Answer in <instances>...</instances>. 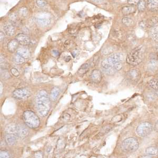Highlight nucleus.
I'll return each instance as SVG.
<instances>
[{
	"label": "nucleus",
	"instance_id": "obj_14",
	"mask_svg": "<svg viewBox=\"0 0 158 158\" xmlns=\"http://www.w3.org/2000/svg\"><path fill=\"white\" fill-rule=\"evenodd\" d=\"M16 54L21 56L26 60H28L30 56V52L29 49L25 47L18 48L16 50Z\"/></svg>",
	"mask_w": 158,
	"mask_h": 158
},
{
	"label": "nucleus",
	"instance_id": "obj_1",
	"mask_svg": "<svg viewBox=\"0 0 158 158\" xmlns=\"http://www.w3.org/2000/svg\"><path fill=\"white\" fill-rule=\"evenodd\" d=\"M35 103L38 113L43 117L47 116L51 108V102L46 91L41 90L37 93Z\"/></svg>",
	"mask_w": 158,
	"mask_h": 158
},
{
	"label": "nucleus",
	"instance_id": "obj_32",
	"mask_svg": "<svg viewBox=\"0 0 158 158\" xmlns=\"http://www.w3.org/2000/svg\"><path fill=\"white\" fill-rule=\"evenodd\" d=\"M0 157L1 158H10V155L7 151L1 150L0 152Z\"/></svg>",
	"mask_w": 158,
	"mask_h": 158
},
{
	"label": "nucleus",
	"instance_id": "obj_10",
	"mask_svg": "<svg viewBox=\"0 0 158 158\" xmlns=\"http://www.w3.org/2000/svg\"><path fill=\"white\" fill-rule=\"evenodd\" d=\"M15 39L18 41V43L22 46H26L30 43L29 37L23 33L18 34L15 37Z\"/></svg>",
	"mask_w": 158,
	"mask_h": 158
},
{
	"label": "nucleus",
	"instance_id": "obj_34",
	"mask_svg": "<svg viewBox=\"0 0 158 158\" xmlns=\"http://www.w3.org/2000/svg\"><path fill=\"white\" fill-rule=\"evenodd\" d=\"M98 59H99V57L98 56H94V58L92 59V63H91V65H92V66H96V63L98 62Z\"/></svg>",
	"mask_w": 158,
	"mask_h": 158
},
{
	"label": "nucleus",
	"instance_id": "obj_24",
	"mask_svg": "<svg viewBox=\"0 0 158 158\" xmlns=\"http://www.w3.org/2000/svg\"><path fill=\"white\" fill-rule=\"evenodd\" d=\"M122 23L126 26H132L133 24V20L128 17H125L122 19Z\"/></svg>",
	"mask_w": 158,
	"mask_h": 158
},
{
	"label": "nucleus",
	"instance_id": "obj_3",
	"mask_svg": "<svg viewBox=\"0 0 158 158\" xmlns=\"http://www.w3.org/2000/svg\"><path fill=\"white\" fill-rule=\"evenodd\" d=\"M144 58V48L139 47L133 50L127 55L126 61L132 66H137L143 61Z\"/></svg>",
	"mask_w": 158,
	"mask_h": 158
},
{
	"label": "nucleus",
	"instance_id": "obj_22",
	"mask_svg": "<svg viewBox=\"0 0 158 158\" xmlns=\"http://www.w3.org/2000/svg\"><path fill=\"white\" fill-rule=\"evenodd\" d=\"M146 152L149 155H156L158 153V149L154 147L147 148Z\"/></svg>",
	"mask_w": 158,
	"mask_h": 158
},
{
	"label": "nucleus",
	"instance_id": "obj_25",
	"mask_svg": "<svg viewBox=\"0 0 158 158\" xmlns=\"http://www.w3.org/2000/svg\"><path fill=\"white\" fill-rule=\"evenodd\" d=\"M146 7V3L144 0H141L138 4V9L140 12H143L145 10Z\"/></svg>",
	"mask_w": 158,
	"mask_h": 158
},
{
	"label": "nucleus",
	"instance_id": "obj_7",
	"mask_svg": "<svg viewBox=\"0 0 158 158\" xmlns=\"http://www.w3.org/2000/svg\"><path fill=\"white\" fill-rule=\"evenodd\" d=\"M51 17L49 14L43 13L41 14L36 18V21L37 24L41 26H47L51 22Z\"/></svg>",
	"mask_w": 158,
	"mask_h": 158
},
{
	"label": "nucleus",
	"instance_id": "obj_41",
	"mask_svg": "<svg viewBox=\"0 0 158 158\" xmlns=\"http://www.w3.org/2000/svg\"><path fill=\"white\" fill-rule=\"evenodd\" d=\"M92 2L96 3H101L103 2L104 0H91Z\"/></svg>",
	"mask_w": 158,
	"mask_h": 158
},
{
	"label": "nucleus",
	"instance_id": "obj_35",
	"mask_svg": "<svg viewBox=\"0 0 158 158\" xmlns=\"http://www.w3.org/2000/svg\"><path fill=\"white\" fill-rule=\"evenodd\" d=\"M141 0H128V3L130 5H136L140 2Z\"/></svg>",
	"mask_w": 158,
	"mask_h": 158
},
{
	"label": "nucleus",
	"instance_id": "obj_23",
	"mask_svg": "<svg viewBox=\"0 0 158 158\" xmlns=\"http://www.w3.org/2000/svg\"><path fill=\"white\" fill-rule=\"evenodd\" d=\"M74 43L72 41L70 40H66L64 44V47L66 49L68 50H71L74 48Z\"/></svg>",
	"mask_w": 158,
	"mask_h": 158
},
{
	"label": "nucleus",
	"instance_id": "obj_18",
	"mask_svg": "<svg viewBox=\"0 0 158 158\" xmlns=\"http://www.w3.org/2000/svg\"><path fill=\"white\" fill-rule=\"evenodd\" d=\"M18 136L13 134H7L5 136V141L9 146H13L16 142Z\"/></svg>",
	"mask_w": 158,
	"mask_h": 158
},
{
	"label": "nucleus",
	"instance_id": "obj_12",
	"mask_svg": "<svg viewBox=\"0 0 158 158\" xmlns=\"http://www.w3.org/2000/svg\"><path fill=\"white\" fill-rule=\"evenodd\" d=\"M91 78L94 83L98 84L101 81L102 75L100 70L95 69L92 71V73L91 74Z\"/></svg>",
	"mask_w": 158,
	"mask_h": 158
},
{
	"label": "nucleus",
	"instance_id": "obj_9",
	"mask_svg": "<svg viewBox=\"0 0 158 158\" xmlns=\"http://www.w3.org/2000/svg\"><path fill=\"white\" fill-rule=\"evenodd\" d=\"M127 77L131 82L133 83H137L140 80L141 74L139 71L136 69H132L128 71Z\"/></svg>",
	"mask_w": 158,
	"mask_h": 158
},
{
	"label": "nucleus",
	"instance_id": "obj_19",
	"mask_svg": "<svg viewBox=\"0 0 158 158\" xmlns=\"http://www.w3.org/2000/svg\"><path fill=\"white\" fill-rule=\"evenodd\" d=\"M136 11L135 7L133 5H129V6H125L122 8V12L123 14L125 15H128L134 13Z\"/></svg>",
	"mask_w": 158,
	"mask_h": 158
},
{
	"label": "nucleus",
	"instance_id": "obj_30",
	"mask_svg": "<svg viewBox=\"0 0 158 158\" xmlns=\"http://www.w3.org/2000/svg\"><path fill=\"white\" fill-rule=\"evenodd\" d=\"M36 4L40 7H44L47 5V2L45 0H37Z\"/></svg>",
	"mask_w": 158,
	"mask_h": 158
},
{
	"label": "nucleus",
	"instance_id": "obj_15",
	"mask_svg": "<svg viewBox=\"0 0 158 158\" xmlns=\"http://www.w3.org/2000/svg\"><path fill=\"white\" fill-rule=\"evenodd\" d=\"M29 133V130L24 125H19L18 129V137L24 139L28 136Z\"/></svg>",
	"mask_w": 158,
	"mask_h": 158
},
{
	"label": "nucleus",
	"instance_id": "obj_29",
	"mask_svg": "<svg viewBox=\"0 0 158 158\" xmlns=\"http://www.w3.org/2000/svg\"><path fill=\"white\" fill-rule=\"evenodd\" d=\"M150 86L152 88L158 91V79H153L150 81Z\"/></svg>",
	"mask_w": 158,
	"mask_h": 158
},
{
	"label": "nucleus",
	"instance_id": "obj_16",
	"mask_svg": "<svg viewBox=\"0 0 158 158\" xmlns=\"http://www.w3.org/2000/svg\"><path fill=\"white\" fill-rule=\"evenodd\" d=\"M18 41L15 39L14 40H12L9 42L7 44V49L10 52H14L18 49Z\"/></svg>",
	"mask_w": 158,
	"mask_h": 158
},
{
	"label": "nucleus",
	"instance_id": "obj_17",
	"mask_svg": "<svg viewBox=\"0 0 158 158\" xmlns=\"http://www.w3.org/2000/svg\"><path fill=\"white\" fill-rule=\"evenodd\" d=\"M148 7L152 12L158 11V0H148Z\"/></svg>",
	"mask_w": 158,
	"mask_h": 158
},
{
	"label": "nucleus",
	"instance_id": "obj_11",
	"mask_svg": "<svg viewBox=\"0 0 158 158\" xmlns=\"http://www.w3.org/2000/svg\"><path fill=\"white\" fill-rule=\"evenodd\" d=\"M19 125L14 123H11L7 125L5 128V133L9 134H13L18 136Z\"/></svg>",
	"mask_w": 158,
	"mask_h": 158
},
{
	"label": "nucleus",
	"instance_id": "obj_13",
	"mask_svg": "<svg viewBox=\"0 0 158 158\" xmlns=\"http://www.w3.org/2000/svg\"><path fill=\"white\" fill-rule=\"evenodd\" d=\"M4 31L7 36H12L14 34L15 28L12 23H7L3 26Z\"/></svg>",
	"mask_w": 158,
	"mask_h": 158
},
{
	"label": "nucleus",
	"instance_id": "obj_27",
	"mask_svg": "<svg viewBox=\"0 0 158 158\" xmlns=\"http://www.w3.org/2000/svg\"><path fill=\"white\" fill-rule=\"evenodd\" d=\"M26 60L24 58L17 54L14 56L15 62L18 64H22L26 62Z\"/></svg>",
	"mask_w": 158,
	"mask_h": 158
},
{
	"label": "nucleus",
	"instance_id": "obj_8",
	"mask_svg": "<svg viewBox=\"0 0 158 158\" xmlns=\"http://www.w3.org/2000/svg\"><path fill=\"white\" fill-rule=\"evenodd\" d=\"M29 91L26 89H16L12 93L13 96L17 99H23L29 95Z\"/></svg>",
	"mask_w": 158,
	"mask_h": 158
},
{
	"label": "nucleus",
	"instance_id": "obj_43",
	"mask_svg": "<svg viewBox=\"0 0 158 158\" xmlns=\"http://www.w3.org/2000/svg\"><path fill=\"white\" fill-rule=\"evenodd\" d=\"M53 53L55 55V56H58L59 55V52L56 50H54L53 51Z\"/></svg>",
	"mask_w": 158,
	"mask_h": 158
},
{
	"label": "nucleus",
	"instance_id": "obj_31",
	"mask_svg": "<svg viewBox=\"0 0 158 158\" xmlns=\"http://www.w3.org/2000/svg\"><path fill=\"white\" fill-rule=\"evenodd\" d=\"M19 13L22 16H26L28 13V10L27 9V8H26V7H22L19 10Z\"/></svg>",
	"mask_w": 158,
	"mask_h": 158
},
{
	"label": "nucleus",
	"instance_id": "obj_6",
	"mask_svg": "<svg viewBox=\"0 0 158 158\" xmlns=\"http://www.w3.org/2000/svg\"><path fill=\"white\" fill-rule=\"evenodd\" d=\"M152 131L151 124L147 122L141 123L136 128V133L141 137H146L149 136Z\"/></svg>",
	"mask_w": 158,
	"mask_h": 158
},
{
	"label": "nucleus",
	"instance_id": "obj_2",
	"mask_svg": "<svg viewBox=\"0 0 158 158\" xmlns=\"http://www.w3.org/2000/svg\"><path fill=\"white\" fill-rule=\"evenodd\" d=\"M123 55L121 53H117L110 55L102 62L101 65L103 69L114 68L117 71L121 70L123 66Z\"/></svg>",
	"mask_w": 158,
	"mask_h": 158
},
{
	"label": "nucleus",
	"instance_id": "obj_33",
	"mask_svg": "<svg viewBox=\"0 0 158 158\" xmlns=\"http://www.w3.org/2000/svg\"><path fill=\"white\" fill-rule=\"evenodd\" d=\"M11 73L13 76H14L15 77H18L19 75H20L18 70L14 68H12L11 69Z\"/></svg>",
	"mask_w": 158,
	"mask_h": 158
},
{
	"label": "nucleus",
	"instance_id": "obj_36",
	"mask_svg": "<svg viewBox=\"0 0 158 158\" xmlns=\"http://www.w3.org/2000/svg\"><path fill=\"white\" fill-rule=\"evenodd\" d=\"M34 156L35 158H43V153L41 151H37L35 153Z\"/></svg>",
	"mask_w": 158,
	"mask_h": 158
},
{
	"label": "nucleus",
	"instance_id": "obj_42",
	"mask_svg": "<svg viewBox=\"0 0 158 158\" xmlns=\"http://www.w3.org/2000/svg\"><path fill=\"white\" fill-rule=\"evenodd\" d=\"M1 34H0V36H1V41H2L4 39V33L2 32V31H1Z\"/></svg>",
	"mask_w": 158,
	"mask_h": 158
},
{
	"label": "nucleus",
	"instance_id": "obj_5",
	"mask_svg": "<svg viewBox=\"0 0 158 158\" xmlns=\"http://www.w3.org/2000/svg\"><path fill=\"white\" fill-rule=\"evenodd\" d=\"M139 142L134 138H129L122 142V149L127 152H133L139 148Z\"/></svg>",
	"mask_w": 158,
	"mask_h": 158
},
{
	"label": "nucleus",
	"instance_id": "obj_21",
	"mask_svg": "<svg viewBox=\"0 0 158 158\" xmlns=\"http://www.w3.org/2000/svg\"><path fill=\"white\" fill-rule=\"evenodd\" d=\"M60 89L57 87H54L52 89L51 94H50V98L52 100L55 101L57 99L60 94Z\"/></svg>",
	"mask_w": 158,
	"mask_h": 158
},
{
	"label": "nucleus",
	"instance_id": "obj_38",
	"mask_svg": "<svg viewBox=\"0 0 158 158\" xmlns=\"http://www.w3.org/2000/svg\"><path fill=\"white\" fill-rule=\"evenodd\" d=\"M139 26H140V27H141L142 28H146L147 26V23L145 21H141V22H140Z\"/></svg>",
	"mask_w": 158,
	"mask_h": 158
},
{
	"label": "nucleus",
	"instance_id": "obj_26",
	"mask_svg": "<svg viewBox=\"0 0 158 158\" xmlns=\"http://www.w3.org/2000/svg\"><path fill=\"white\" fill-rule=\"evenodd\" d=\"M158 62L157 61H155V60H151L150 61V62L149 63V68L150 69V70H155L157 68L158 66Z\"/></svg>",
	"mask_w": 158,
	"mask_h": 158
},
{
	"label": "nucleus",
	"instance_id": "obj_44",
	"mask_svg": "<svg viewBox=\"0 0 158 158\" xmlns=\"http://www.w3.org/2000/svg\"><path fill=\"white\" fill-rule=\"evenodd\" d=\"M51 148L48 147V149H47V152H48V153H49V152H50V151H51Z\"/></svg>",
	"mask_w": 158,
	"mask_h": 158
},
{
	"label": "nucleus",
	"instance_id": "obj_37",
	"mask_svg": "<svg viewBox=\"0 0 158 158\" xmlns=\"http://www.w3.org/2000/svg\"><path fill=\"white\" fill-rule=\"evenodd\" d=\"M89 64L88 63H85L83 65L81 66L79 70H87V69H88Z\"/></svg>",
	"mask_w": 158,
	"mask_h": 158
},
{
	"label": "nucleus",
	"instance_id": "obj_40",
	"mask_svg": "<svg viewBox=\"0 0 158 158\" xmlns=\"http://www.w3.org/2000/svg\"><path fill=\"white\" fill-rule=\"evenodd\" d=\"M0 87H1V90H0V93H1V96H2V94L3 93V85L2 83V82H0Z\"/></svg>",
	"mask_w": 158,
	"mask_h": 158
},
{
	"label": "nucleus",
	"instance_id": "obj_20",
	"mask_svg": "<svg viewBox=\"0 0 158 158\" xmlns=\"http://www.w3.org/2000/svg\"><path fill=\"white\" fill-rule=\"evenodd\" d=\"M150 35L154 40L158 41V26H154L151 28Z\"/></svg>",
	"mask_w": 158,
	"mask_h": 158
},
{
	"label": "nucleus",
	"instance_id": "obj_28",
	"mask_svg": "<svg viewBox=\"0 0 158 158\" xmlns=\"http://www.w3.org/2000/svg\"><path fill=\"white\" fill-rule=\"evenodd\" d=\"M158 22V18L157 17H153L150 19L149 22L147 23V26H153L155 24Z\"/></svg>",
	"mask_w": 158,
	"mask_h": 158
},
{
	"label": "nucleus",
	"instance_id": "obj_4",
	"mask_svg": "<svg viewBox=\"0 0 158 158\" xmlns=\"http://www.w3.org/2000/svg\"><path fill=\"white\" fill-rule=\"evenodd\" d=\"M23 119L26 126L31 129L37 128L40 124L39 118L31 111H26L23 113Z\"/></svg>",
	"mask_w": 158,
	"mask_h": 158
},
{
	"label": "nucleus",
	"instance_id": "obj_39",
	"mask_svg": "<svg viewBox=\"0 0 158 158\" xmlns=\"http://www.w3.org/2000/svg\"><path fill=\"white\" fill-rule=\"evenodd\" d=\"M10 18H11L12 21H15L16 19V14H11L10 15Z\"/></svg>",
	"mask_w": 158,
	"mask_h": 158
}]
</instances>
